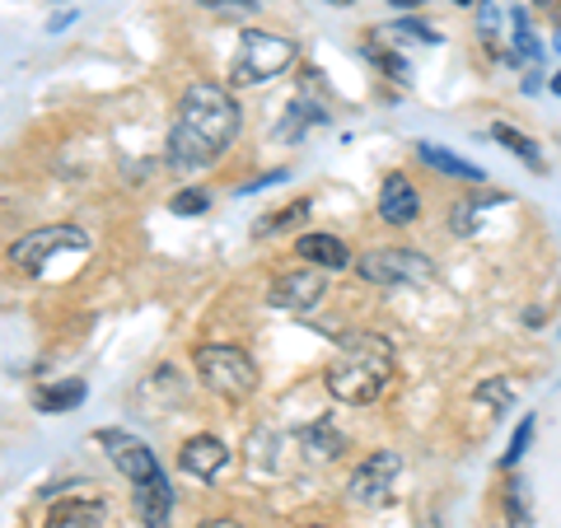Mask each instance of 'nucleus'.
I'll return each mask as SVG.
<instances>
[{
    "instance_id": "nucleus-1",
    "label": "nucleus",
    "mask_w": 561,
    "mask_h": 528,
    "mask_svg": "<svg viewBox=\"0 0 561 528\" xmlns=\"http://www.w3.org/2000/svg\"><path fill=\"white\" fill-rule=\"evenodd\" d=\"M239 131V108L230 90L220 84H192V90L179 99V117L169 127V164L179 173H192V169H206L216 164L230 140Z\"/></svg>"
},
{
    "instance_id": "nucleus-2",
    "label": "nucleus",
    "mask_w": 561,
    "mask_h": 528,
    "mask_svg": "<svg viewBox=\"0 0 561 528\" xmlns=\"http://www.w3.org/2000/svg\"><path fill=\"white\" fill-rule=\"evenodd\" d=\"M393 365H398V356L383 332H346L342 351L323 369V383L346 408H370L393 383Z\"/></svg>"
},
{
    "instance_id": "nucleus-3",
    "label": "nucleus",
    "mask_w": 561,
    "mask_h": 528,
    "mask_svg": "<svg viewBox=\"0 0 561 528\" xmlns=\"http://www.w3.org/2000/svg\"><path fill=\"white\" fill-rule=\"evenodd\" d=\"M197 375L225 402H243L257 389V365L239 346H197Z\"/></svg>"
},
{
    "instance_id": "nucleus-4",
    "label": "nucleus",
    "mask_w": 561,
    "mask_h": 528,
    "mask_svg": "<svg viewBox=\"0 0 561 528\" xmlns=\"http://www.w3.org/2000/svg\"><path fill=\"white\" fill-rule=\"evenodd\" d=\"M295 66V43L267 28H249L234 51V84H267Z\"/></svg>"
},
{
    "instance_id": "nucleus-5",
    "label": "nucleus",
    "mask_w": 561,
    "mask_h": 528,
    "mask_svg": "<svg viewBox=\"0 0 561 528\" xmlns=\"http://www.w3.org/2000/svg\"><path fill=\"white\" fill-rule=\"evenodd\" d=\"M360 280H370V286H426L435 276V262L416 249H375L351 262Z\"/></svg>"
},
{
    "instance_id": "nucleus-6",
    "label": "nucleus",
    "mask_w": 561,
    "mask_h": 528,
    "mask_svg": "<svg viewBox=\"0 0 561 528\" xmlns=\"http://www.w3.org/2000/svg\"><path fill=\"white\" fill-rule=\"evenodd\" d=\"M61 249H90V234L76 230V225H38V230H28V234H20L10 243V262L33 276V272H43Z\"/></svg>"
},
{
    "instance_id": "nucleus-7",
    "label": "nucleus",
    "mask_w": 561,
    "mask_h": 528,
    "mask_svg": "<svg viewBox=\"0 0 561 528\" xmlns=\"http://www.w3.org/2000/svg\"><path fill=\"white\" fill-rule=\"evenodd\" d=\"M402 472V454L398 449H375L370 459H360L356 472H351L346 482V496L356 505H383L393 496V482Z\"/></svg>"
},
{
    "instance_id": "nucleus-8",
    "label": "nucleus",
    "mask_w": 561,
    "mask_h": 528,
    "mask_svg": "<svg viewBox=\"0 0 561 528\" xmlns=\"http://www.w3.org/2000/svg\"><path fill=\"white\" fill-rule=\"evenodd\" d=\"M323 299H328V272H319V267H305V272L280 276L276 286L267 290V305L272 309H286V313H313Z\"/></svg>"
},
{
    "instance_id": "nucleus-9",
    "label": "nucleus",
    "mask_w": 561,
    "mask_h": 528,
    "mask_svg": "<svg viewBox=\"0 0 561 528\" xmlns=\"http://www.w3.org/2000/svg\"><path fill=\"white\" fill-rule=\"evenodd\" d=\"M94 439L103 445V454H108L113 468H117V472H122V478H127L131 486L160 472V463H154V454H150L146 445H140L136 435H127V431H99Z\"/></svg>"
},
{
    "instance_id": "nucleus-10",
    "label": "nucleus",
    "mask_w": 561,
    "mask_h": 528,
    "mask_svg": "<svg viewBox=\"0 0 561 528\" xmlns=\"http://www.w3.org/2000/svg\"><path fill=\"white\" fill-rule=\"evenodd\" d=\"M136 515H140L146 528H169V519H173V486L164 478V468L154 472V478L136 482Z\"/></svg>"
},
{
    "instance_id": "nucleus-11",
    "label": "nucleus",
    "mask_w": 561,
    "mask_h": 528,
    "mask_svg": "<svg viewBox=\"0 0 561 528\" xmlns=\"http://www.w3.org/2000/svg\"><path fill=\"white\" fill-rule=\"evenodd\" d=\"M179 463H183V472H192V478L210 482L225 472V463H230V449H225V439H216V435H192L179 454Z\"/></svg>"
},
{
    "instance_id": "nucleus-12",
    "label": "nucleus",
    "mask_w": 561,
    "mask_h": 528,
    "mask_svg": "<svg viewBox=\"0 0 561 528\" xmlns=\"http://www.w3.org/2000/svg\"><path fill=\"white\" fill-rule=\"evenodd\" d=\"M421 216V197L416 187L402 179V173H393V179H383L379 187V220L383 225H412Z\"/></svg>"
},
{
    "instance_id": "nucleus-13",
    "label": "nucleus",
    "mask_w": 561,
    "mask_h": 528,
    "mask_svg": "<svg viewBox=\"0 0 561 528\" xmlns=\"http://www.w3.org/2000/svg\"><path fill=\"white\" fill-rule=\"evenodd\" d=\"M295 253H300L305 262H313L319 272H346L351 262H356L337 234H300L295 239Z\"/></svg>"
},
{
    "instance_id": "nucleus-14",
    "label": "nucleus",
    "mask_w": 561,
    "mask_h": 528,
    "mask_svg": "<svg viewBox=\"0 0 561 528\" xmlns=\"http://www.w3.org/2000/svg\"><path fill=\"white\" fill-rule=\"evenodd\" d=\"M43 528H108V505L103 501H57L47 509Z\"/></svg>"
},
{
    "instance_id": "nucleus-15",
    "label": "nucleus",
    "mask_w": 561,
    "mask_h": 528,
    "mask_svg": "<svg viewBox=\"0 0 561 528\" xmlns=\"http://www.w3.org/2000/svg\"><path fill=\"white\" fill-rule=\"evenodd\" d=\"M84 402V383L80 379H66V383H47V389H33V408L43 416H61V412H76Z\"/></svg>"
},
{
    "instance_id": "nucleus-16",
    "label": "nucleus",
    "mask_w": 561,
    "mask_h": 528,
    "mask_svg": "<svg viewBox=\"0 0 561 528\" xmlns=\"http://www.w3.org/2000/svg\"><path fill=\"white\" fill-rule=\"evenodd\" d=\"M421 164L426 169H435V173H445V179H463V183H482V169L478 164H468V160H459L454 150H445V146H421Z\"/></svg>"
},
{
    "instance_id": "nucleus-17",
    "label": "nucleus",
    "mask_w": 561,
    "mask_h": 528,
    "mask_svg": "<svg viewBox=\"0 0 561 528\" xmlns=\"http://www.w3.org/2000/svg\"><path fill=\"white\" fill-rule=\"evenodd\" d=\"M505 524L511 528H534V496H529V482L524 478L505 482Z\"/></svg>"
},
{
    "instance_id": "nucleus-18",
    "label": "nucleus",
    "mask_w": 561,
    "mask_h": 528,
    "mask_svg": "<svg viewBox=\"0 0 561 528\" xmlns=\"http://www.w3.org/2000/svg\"><path fill=\"white\" fill-rule=\"evenodd\" d=\"M491 136H496L519 164H529L534 173H542V154H538V146H534V140L524 136V131H515V127H505V122H496V127H491Z\"/></svg>"
},
{
    "instance_id": "nucleus-19",
    "label": "nucleus",
    "mask_w": 561,
    "mask_h": 528,
    "mask_svg": "<svg viewBox=\"0 0 561 528\" xmlns=\"http://www.w3.org/2000/svg\"><path fill=\"white\" fill-rule=\"evenodd\" d=\"M342 449H346V439L337 431H328V426H309L305 431V454H309V459L332 463V459H342Z\"/></svg>"
},
{
    "instance_id": "nucleus-20",
    "label": "nucleus",
    "mask_w": 561,
    "mask_h": 528,
    "mask_svg": "<svg viewBox=\"0 0 561 528\" xmlns=\"http://www.w3.org/2000/svg\"><path fill=\"white\" fill-rule=\"evenodd\" d=\"M472 398H478L482 408H491V412H505V408L515 402V389H511L505 379H482L478 389H472Z\"/></svg>"
},
{
    "instance_id": "nucleus-21",
    "label": "nucleus",
    "mask_w": 561,
    "mask_h": 528,
    "mask_svg": "<svg viewBox=\"0 0 561 528\" xmlns=\"http://www.w3.org/2000/svg\"><path fill=\"white\" fill-rule=\"evenodd\" d=\"M309 202H290L286 210H276V216H262L257 220V234H272V230H290V225H300V220H309Z\"/></svg>"
},
{
    "instance_id": "nucleus-22",
    "label": "nucleus",
    "mask_w": 561,
    "mask_h": 528,
    "mask_svg": "<svg viewBox=\"0 0 561 528\" xmlns=\"http://www.w3.org/2000/svg\"><path fill=\"white\" fill-rule=\"evenodd\" d=\"M169 206H173V216H202V210H210V192L206 187H187Z\"/></svg>"
},
{
    "instance_id": "nucleus-23",
    "label": "nucleus",
    "mask_w": 561,
    "mask_h": 528,
    "mask_svg": "<svg viewBox=\"0 0 561 528\" xmlns=\"http://www.w3.org/2000/svg\"><path fill=\"white\" fill-rule=\"evenodd\" d=\"M529 439H534V416H524L511 435V449H505V468H519V459L529 454Z\"/></svg>"
},
{
    "instance_id": "nucleus-24",
    "label": "nucleus",
    "mask_w": 561,
    "mask_h": 528,
    "mask_svg": "<svg viewBox=\"0 0 561 528\" xmlns=\"http://www.w3.org/2000/svg\"><path fill=\"white\" fill-rule=\"evenodd\" d=\"M202 10L225 14V20H249V14H257V0H202Z\"/></svg>"
},
{
    "instance_id": "nucleus-25",
    "label": "nucleus",
    "mask_w": 561,
    "mask_h": 528,
    "mask_svg": "<svg viewBox=\"0 0 561 528\" xmlns=\"http://www.w3.org/2000/svg\"><path fill=\"white\" fill-rule=\"evenodd\" d=\"M511 20H515V51H519V57H538V38H534L529 20H524V10H515Z\"/></svg>"
},
{
    "instance_id": "nucleus-26",
    "label": "nucleus",
    "mask_w": 561,
    "mask_h": 528,
    "mask_svg": "<svg viewBox=\"0 0 561 528\" xmlns=\"http://www.w3.org/2000/svg\"><path fill=\"white\" fill-rule=\"evenodd\" d=\"M486 197H478V202H459V206H454V234H472V230H478V206H482Z\"/></svg>"
},
{
    "instance_id": "nucleus-27",
    "label": "nucleus",
    "mask_w": 561,
    "mask_h": 528,
    "mask_svg": "<svg viewBox=\"0 0 561 528\" xmlns=\"http://www.w3.org/2000/svg\"><path fill=\"white\" fill-rule=\"evenodd\" d=\"M393 38H412V43H440V38H435V28H431V24H421V20H398V24H393Z\"/></svg>"
},
{
    "instance_id": "nucleus-28",
    "label": "nucleus",
    "mask_w": 561,
    "mask_h": 528,
    "mask_svg": "<svg viewBox=\"0 0 561 528\" xmlns=\"http://www.w3.org/2000/svg\"><path fill=\"white\" fill-rule=\"evenodd\" d=\"M496 24H501V10H496V5H482V14H478L482 38H491V33H496Z\"/></svg>"
},
{
    "instance_id": "nucleus-29",
    "label": "nucleus",
    "mask_w": 561,
    "mask_h": 528,
    "mask_svg": "<svg viewBox=\"0 0 561 528\" xmlns=\"http://www.w3.org/2000/svg\"><path fill=\"white\" fill-rule=\"evenodd\" d=\"M70 24H76V14H51V20H47L51 33H57V28H70Z\"/></svg>"
},
{
    "instance_id": "nucleus-30",
    "label": "nucleus",
    "mask_w": 561,
    "mask_h": 528,
    "mask_svg": "<svg viewBox=\"0 0 561 528\" xmlns=\"http://www.w3.org/2000/svg\"><path fill=\"white\" fill-rule=\"evenodd\" d=\"M202 528H239L234 519H210V524H202Z\"/></svg>"
},
{
    "instance_id": "nucleus-31",
    "label": "nucleus",
    "mask_w": 561,
    "mask_h": 528,
    "mask_svg": "<svg viewBox=\"0 0 561 528\" xmlns=\"http://www.w3.org/2000/svg\"><path fill=\"white\" fill-rule=\"evenodd\" d=\"M389 5H402V10H412V5H421V0H389Z\"/></svg>"
},
{
    "instance_id": "nucleus-32",
    "label": "nucleus",
    "mask_w": 561,
    "mask_h": 528,
    "mask_svg": "<svg viewBox=\"0 0 561 528\" xmlns=\"http://www.w3.org/2000/svg\"><path fill=\"white\" fill-rule=\"evenodd\" d=\"M552 90H557V94H561V70H557V76H552Z\"/></svg>"
},
{
    "instance_id": "nucleus-33",
    "label": "nucleus",
    "mask_w": 561,
    "mask_h": 528,
    "mask_svg": "<svg viewBox=\"0 0 561 528\" xmlns=\"http://www.w3.org/2000/svg\"><path fill=\"white\" fill-rule=\"evenodd\" d=\"M328 5H351V0H328Z\"/></svg>"
},
{
    "instance_id": "nucleus-34",
    "label": "nucleus",
    "mask_w": 561,
    "mask_h": 528,
    "mask_svg": "<svg viewBox=\"0 0 561 528\" xmlns=\"http://www.w3.org/2000/svg\"><path fill=\"white\" fill-rule=\"evenodd\" d=\"M454 5H472V0H454Z\"/></svg>"
},
{
    "instance_id": "nucleus-35",
    "label": "nucleus",
    "mask_w": 561,
    "mask_h": 528,
    "mask_svg": "<svg viewBox=\"0 0 561 528\" xmlns=\"http://www.w3.org/2000/svg\"><path fill=\"white\" fill-rule=\"evenodd\" d=\"M309 528H319V524H309Z\"/></svg>"
}]
</instances>
